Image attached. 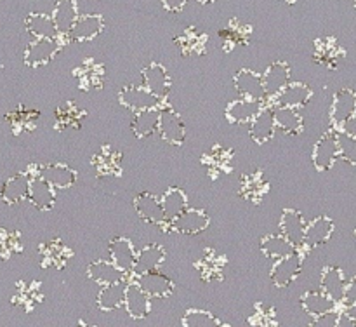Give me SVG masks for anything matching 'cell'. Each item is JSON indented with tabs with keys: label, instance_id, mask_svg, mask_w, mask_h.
Returning a JSON list of instances; mask_svg holds the SVG:
<instances>
[{
	"label": "cell",
	"instance_id": "1",
	"mask_svg": "<svg viewBox=\"0 0 356 327\" xmlns=\"http://www.w3.org/2000/svg\"><path fill=\"white\" fill-rule=\"evenodd\" d=\"M339 159V148H337V132H325L316 141L313 150V164L320 173H327L334 167L336 160Z\"/></svg>",
	"mask_w": 356,
	"mask_h": 327
},
{
	"label": "cell",
	"instance_id": "2",
	"mask_svg": "<svg viewBox=\"0 0 356 327\" xmlns=\"http://www.w3.org/2000/svg\"><path fill=\"white\" fill-rule=\"evenodd\" d=\"M59 51L58 38H35L30 42L24 51V63L28 66H42L47 65L49 61L54 59V56Z\"/></svg>",
	"mask_w": 356,
	"mask_h": 327
},
{
	"label": "cell",
	"instance_id": "3",
	"mask_svg": "<svg viewBox=\"0 0 356 327\" xmlns=\"http://www.w3.org/2000/svg\"><path fill=\"white\" fill-rule=\"evenodd\" d=\"M134 284H138L149 298H167L174 289L172 280L159 270L136 275Z\"/></svg>",
	"mask_w": 356,
	"mask_h": 327
},
{
	"label": "cell",
	"instance_id": "4",
	"mask_svg": "<svg viewBox=\"0 0 356 327\" xmlns=\"http://www.w3.org/2000/svg\"><path fill=\"white\" fill-rule=\"evenodd\" d=\"M356 115V93L351 89H341L336 93L330 106V120L336 127H343L351 117Z\"/></svg>",
	"mask_w": 356,
	"mask_h": 327
},
{
	"label": "cell",
	"instance_id": "5",
	"mask_svg": "<svg viewBox=\"0 0 356 327\" xmlns=\"http://www.w3.org/2000/svg\"><path fill=\"white\" fill-rule=\"evenodd\" d=\"M160 97H156L155 94L149 93L146 87H125L120 93V103L125 108L132 111H143V110H152V108H159Z\"/></svg>",
	"mask_w": 356,
	"mask_h": 327
},
{
	"label": "cell",
	"instance_id": "6",
	"mask_svg": "<svg viewBox=\"0 0 356 327\" xmlns=\"http://www.w3.org/2000/svg\"><path fill=\"white\" fill-rule=\"evenodd\" d=\"M302 270V257L298 253L292 256L284 257V260L275 261L271 268V280L277 287H287L298 278V275Z\"/></svg>",
	"mask_w": 356,
	"mask_h": 327
},
{
	"label": "cell",
	"instance_id": "7",
	"mask_svg": "<svg viewBox=\"0 0 356 327\" xmlns=\"http://www.w3.org/2000/svg\"><path fill=\"white\" fill-rule=\"evenodd\" d=\"M159 132L167 143L170 145H181L186 138V129H184L183 120L172 108H163L160 110Z\"/></svg>",
	"mask_w": 356,
	"mask_h": 327
},
{
	"label": "cell",
	"instance_id": "8",
	"mask_svg": "<svg viewBox=\"0 0 356 327\" xmlns=\"http://www.w3.org/2000/svg\"><path fill=\"white\" fill-rule=\"evenodd\" d=\"M209 226V216L205 211L200 209L188 207L186 211L181 212L176 219L170 221V228L174 232L186 233V235H195V233L204 232Z\"/></svg>",
	"mask_w": 356,
	"mask_h": 327
},
{
	"label": "cell",
	"instance_id": "9",
	"mask_svg": "<svg viewBox=\"0 0 356 327\" xmlns=\"http://www.w3.org/2000/svg\"><path fill=\"white\" fill-rule=\"evenodd\" d=\"M104 30V19L99 14H80L68 37L75 42H89Z\"/></svg>",
	"mask_w": 356,
	"mask_h": 327
},
{
	"label": "cell",
	"instance_id": "10",
	"mask_svg": "<svg viewBox=\"0 0 356 327\" xmlns=\"http://www.w3.org/2000/svg\"><path fill=\"white\" fill-rule=\"evenodd\" d=\"M235 87L236 90L245 97V99L263 101V97L266 96V93H264V86H263V77L249 68H242L238 73H236Z\"/></svg>",
	"mask_w": 356,
	"mask_h": 327
},
{
	"label": "cell",
	"instance_id": "11",
	"mask_svg": "<svg viewBox=\"0 0 356 327\" xmlns=\"http://www.w3.org/2000/svg\"><path fill=\"white\" fill-rule=\"evenodd\" d=\"M280 232L296 247L302 246L305 244L306 221L301 212L296 211V209H285L280 219Z\"/></svg>",
	"mask_w": 356,
	"mask_h": 327
},
{
	"label": "cell",
	"instance_id": "12",
	"mask_svg": "<svg viewBox=\"0 0 356 327\" xmlns=\"http://www.w3.org/2000/svg\"><path fill=\"white\" fill-rule=\"evenodd\" d=\"M136 254L138 253L134 250L131 240L124 237H118L110 244V261L124 273H134Z\"/></svg>",
	"mask_w": 356,
	"mask_h": 327
},
{
	"label": "cell",
	"instance_id": "13",
	"mask_svg": "<svg viewBox=\"0 0 356 327\" xmlns=\"http://www.w3.org/2000/svg\"><path fill=\"white\" fill-rule=\"evenodd\" d=\"M80 10L79 3L75 0H58L52 9V21H54V26L58 30L59 35H66L72 31L73 24L79 19Z\"/></svg>",
	"mask_w": 356,
	"mask_h": 327
},
{
	"label": "cell",
	"instance_id": "14",
	"mask_svg": "<svg viewBox=\"0 0 356 327\" xmlns=\"http://www.w3.org/2000/svg\"><path fill=\"white\" fill-rule=\"evenodd\" d=\"M291 83V68L287 63L278 61L268 66L263 75V86L266 96H277L278 93L285 89Z\"/></svg>",
	"mask_w": 356,
	"mask_h": 327
},
{
	"label": "cell",
	"instance_id": "15",
	"mask_svg": "<svg viewBox=\"0 0 356 327\" xmlns=\"http://www.w3.org/2000/svg\"><path fill=\"white\" fill-rule=\"evenodd\" d=\"M38 176L44 177L54 190H65L76 181V173L66 164H47L38 169Z\"/></svg>",
	"mask_w": 356,
	"mask_h": 327
},
{
	"label": "cell",
	"instance_id": "16",
	"mask_svg": "<svg viewBox=\"0 0 356 327\" xmlns=\"http://www.w3.org/2000/svg\"><path fill=\"white\" fill-rule=\"evenodd\" d=\"M124 306L132 319H145L152 310V298L138 284H129L125 287Z\"/></svg>",
	"mask_w": 356,
	"mask_h": 327
},
{
	"label": "cell",
	"instance_id": "17",
	"mask_svg": "<svg viewBox=\"0 0 356 327\" xmlns=\"http://www.w3.org/2000/svg\"><path fill=\"white\" fill-rule=\"evenodd\" d=\"M134 207L136 212H138L145 221L155 223V225H162V223L167 221L162 209V200H160L156 195L143 191V193H139L138 197H136Z\"/></svg>",
	"mask_w": 356,
	"mask_h": 327
},
{
	"label": "cell",
	"instance_id": "18",
	"mask_svg": "<svg viewBox=\"0 0 356 327\" xmlns=\"http://www.w3.org/2000/svg\"><path fill=\"white\" fill-rule=\"evenodd\" d=\"M143 79H145V87L156 97L163 99L169 94L170 79L167 70L159 63H152L143 70Z\"/></svg>",
	"mask_w": 356,
	"mask_h": 327
},
{
	"label": "cell",
	"instance_id": "19",
	"mask_svg": "<svg viewBox=\"0 0 356 327\" xmlns=\"http://www.w3.org/2000/svg\"><path fill=\"white\" fill-rule=\"evenodd\" d=\"M28 200L35 205L37 209H42V211H47V209H52L56 200L54 188L37 174V176L30 177V188H28Z\"/></svg>",
	"mask_w": 356,
	"mask_h": 327
},
{
	"label": "cell",
	"instance_id": "20",
	"mask_svg": "<svg viewBox=\"0 0 356 327\" xmlns=\"http://www.w3.org/2000/svg\"><path fill=\"white\" fill-rule=\"evenodd\" d=\"M334 233V221L327 216L313 219L312 223L306 225L305 232V246L308 247H320L330 240Z\"/></svg>",
	"mask_w": 356,
	"mask_h": 327
},
{
	"label": "cell",
	"instance_id": "21",
	"mask_svg": "<svg viewBox=\"0 0 356 327\" xmlns=\"http://www.w3.org/2000/svg\"><path fill=\"white\" fill-rule=\"evenodd\" d=\"M344 289H346V278L343 270L337 266H327L320 280V291L325 292L336 303H341L344 299Z\"/></svg>",
	"mask_w": 356,
	"mask_h": 327
},
{
	"label": "cell",
	"instance_id": "22",
	"mask_svg": "<svg viewBox=\"0 0 356 327\" xmlns=\"http://www.w3.org/2000/svg\"><path fill=\"white\" fill-rule=\"evenodd\" d=\"M261 110H263L261 101L242 97V99H236L228 104V108H226V117H228V120L232 124H247V122L250 124Z\"/></svg>",
	"mask_w": 356,
	"mask_h": 327
},
{
	"label": "cell",
	"instance_id": "23",
	"mask_svg": "<svg viewBox=\"0 0 356 327\" xmlns=\"http://www.w3.org/2000/svg\"><path fill=\"white\" fill-rule=\"evenodd\" d=\"M312 89L306 83L291 82L282 93L275 96L277 106H289V108H301L312 99Z\"/></svg>",
	"mask_w": 356,
	"mask_h": 327
},
{
	"label": "cell",
	"instance_id": "24",
	"mask_svg": "<svg viewBox=\"0 0 356 327\" xmlns=\"http://www.w3.org/2000/svg\"><path fill=\"white\" fill-rule=\"evenodd\" d=\"M165 260V250L160 247L159 244H149V246L143 247L138 254H136V264L134 273H146V271L159 270L160 264Z\"/></svg>",
	"mask_w": 356,
	"mask_h": 327
},
{
	"label": "cell",
	"instance_id": "25",
	"mask_svg": "<svg viewBox=\"0 0 356 327\" xmlns=\"http://www.w3.org/2000/svg\"><path fill=\"white\" fill-rule=\"evenodd\" d=\"M89 277L94 282L101 285H110V284H118V282H124L125 273L122 270H118L111 261L99 260L94 261L89 264V270H87Z\"/></svg>",
	"mask_w": 356,
	"mask_h": 327
},
{
	"label": "cell",
	"instance_id": "26",
	"mask_svg": "<svg viewBox=\"0 0 356 327\" xmlns=\"http://www.w3.org/2000/svg\"><path fill=\"white\" fill-rule=\"evenodd\" d=\"M275 131H277V125H275V117L271 108H263L254 117V120L250 122V136L257 143L270 141L273 138Z\"/></svg>",
	"mask_w": 356,
	"mask_h": 327
},
{
	"label": "cell",
	"instance_id": "27",
	"mask_svg": "<svg viewBox=\"0 0 356 327\" xmlns=\"http://www.w3.org/2000/svg\"><path fill=\"white\" fill-rule=\"evenodd\" d=\"M261 250L264 253V256H268L270 260H284V257L292 256V254L298 253V247L292 242H289L284 235H266L261 240Z\"/></svg>",
	"mask_w": 356,
	"mask_h": 327
},
{
	"label": "cell",
	"instance_id": "28",
	"mask_svg": "<svg viewBox=\"0 0 356 327\" xmlns=\"http://www.w3.org/2000/svg\"><path fill=\"white\" fill-rule=\"evenodd\" d=\"M28 188H30V176L28 174H16L9 177L2 186V198L7 204H19L28 198Z\"/></svg>",
	"mask_w": 356,
	"mask_h": 327
},
{
	"label": "cell",
	"instance_id": "29",
	"mask_svg": "<svg viewBox=\"0 0 356 327\" xmlns=\"http://www.w3.org/2000/svg\"><path fill=\"white\" fill-rule=\"evenodd\" d=\"M275 125L285 134H299L302 131V117L298 111V108L289 106H277L273 110Z\"/></svg>",
	"mask_w": 356,
	"mask_h": 327
},
{
	"label": "cell",
	"instance_id": "30",
	"mask_svg": "<svg viewBox=\"0 0 356 327\" xmlns=\"http://www.w3.org/2000/svg\"><path fill=\"white\" fill-rule=\"evenodd\" d=\"M301 305L308 315L318 317V315H323V313L334 312L337 303L334 301V299H330L325 292L308 291L305 296H302Z\"/></svg>",
	"mask_w": 356,
	"mask_h": 327
},
{
	"label": "cell",
	"instance_id": "31",
	"mask_svg": "<svg viewBox=\"0 0 356 327\" xmlns=\"http://www.w3.org/2000/svg\"><path fill=\"white\" fill-rule=\"evenodd\" d=\"M26 30L35 38H52L54 40V38L59 37L52 17L42 13H31L26 17Z\"/></svg>",
	"mask_w": 356,
	"mask_h": 327
},
{
	"label": "cell",
	"instance_id": "32",
	"mask_svg": "<svg viewBox=\"0 0 356 327\" xmlns=\"http://www.w3.org/2000/svg\"><path fill=\"white\" fill-rule=\"evenodd\" d=\"M125 287L127 285L124 282H118V284H110L103 285V289L97 294V306L104 312H111V310H117L124 305L125 299Z\"/></svg>",
	"mask_w": 356,
	"mask_h": 327
},
{
	"label": "cell",
	"instance_id": "33",
	"mask_svg": "<svg viewBox=\"0 0 356 327\" xmlns=\"http://www.w3.org/2000/svg\"><path fill=\"white\" fill-rule=\"evenodd\" d=\"M160 200H162V209L167 221H172L181 212H184L188 209V197L179 188H170V190H167V193Z\"/></svg>",
	"mask_w": 356,
	"mask_h": 327
},
{
	"label": "cell",
	"instance_id": "34",
	"mask_svg": "<svg viewBox=\"0 0 356 327\" xmlns=\"http://www.w3.org/2000/svg\"><path fill=\"white\" fill-rule=\"evenodd\" d=\"M159 122H160V110L159 108H152V110H143L134 115L132 120V131L139 138L145 136H152L153 132L159 131Z\"/></svg>",
	"mask_w": 356,
	"mask_h": 327
},
{
	"label": "cell",
	"instance_id": "35",
	"mask_svg": "<svg viewBox=\"0 0 356 327\" xmlns=\"http://www.w3.org/2000/svg\"><path fill=\"white\" fill-rule=\"evenodd\" d=\"M315 49V58L325 65H336L339 56H343V51H341L336 38H320V40H316Z\"/></svg>",
	"mask_w": 356,
	"mask_h": 327
},
{
	"label": "cell",
	"instance_id": "36",
	"mask_svg": "<svg viewBox=\"0 0 356 327\" xmlns=\"http://www.w3.org/2000/svg\"><path fill=\"white\" fill-rule=\"evenodd\" d=\"M183 327H219V320L205 310H188L183 317Z\"/></svg>",
	"mask_w": 356,
	"mask_h": 327
},
{
	"label": "cell",
	"instance_id": "37",
	"mask_svg": "<svg viewBox=\"0 0 356 327\" xmlns=\"http://www.w3.org/2000/svg\"><path fill=\"white\" fill-rule=\"evenodd\" d=\"M337 148L344 162L356 166V138L343 131H337Z\"/></svg>",
	"mask_w": 356,
	"mask_h": 327
},
{
	"label": "cell",
	"instance_id": "38",
	"mask_svg": "<svg viewBox=\"0 0 356 327\" xmlns=\"http://www.w3.org/2000/svg\"><path fill=\"white\" fill-rule=\"evenodd\" d=\"M337 319H339V313L334 310V312L323 313V315L313 317V320L309 322L308 327H336Z\"/></svg>",
	"mask_w": 356,
	"mask_h": 327
},
{
	"label": "cell",
	"instance_id": "39",
	"mask_svg": "<svg viewBox=\"0 0 356 327\" xmlns=\"http://www.w3.org/2000/svg\"><path fill=\"white\" fill-rule=\"evenodd\" d=\"M344 303H346V306H351V305H356V275L351 280L346 282V289H344Z\"/></svg>",
	"mask_w": 356,
	"mask_h": 327
},
{
	"label": "cell",
	"instance_id": "40",
	"mask_svg": "<svg viewBox=\"0 0 356 327\" xmlns=\"http://www.w3.org/2000/svg\"><path fill=\"white\" fill-rule=\"evenodd\" d=\"M162 2L167 10H174V13H176V10H181L184 6H186L188 0H162Z\"/></svg>",
	"mask_w": 356,
	"mask_h": 327
},
{
	"label": "cell",
	"instance_id": "41",
	"mask_svg": "<svg viewBox=\"0 0 356 327\" xmlns=\"http://www.w3.org/2000/svg\"><path fill=\"white\" fill-rule=\"evenodd\" d=\"M336 327H356V322L350 315H348V313H339V319H337Z\"/></svg>",
	"mask_w": 356,
	"mask_h": 327
},
{
	"label": "cell",
	"instance_id": "42",
	"mask_svg": "<svg viewBox=\"0 0 356 327\" xmlns=\"http://www.w3.org/2000/svg\"><path fill=\"white\" fill-rule=\"evenodd\" d=\"M339 131L346 132V134H350V136H353V138H356V115H355V117H351L350 120H348L346 124H344L343 127L339 129Z\"/></svg>",
	"mask_w": 356,
	"mask_h": 327
},
{
	"label": "cell",
	"instance_id": "43",
	"mask_svg": "<svg viewBox=\"0 0 356 327\" xmlns=\"http://www.w3.org/2000/svg\"><path fill=\"white\" fill-rule=\"evenodd\" d=\"M344 313H348V315H350L351 319H353L355 322H356V305H351V306H348V308H346V312H344Z\"/></svg>",
	"mask_w": 356,
	"mask_h": 327
},
{
	"label": "cell",
	"instance_id": "44",
	"mask_svg": "<svg viewBox=\"0 0 356 327\" xmlns=\"http://www.w3.org/2000/svg\"><path fill=\"white\" fill-rule=\"evenodd\" d=\"M198 2H200V3H211V2H214V0H198Z\"/></svg>",
	"mask_w": 356,
	"mask_h": 327
},
{
	"label": "cell",
	"instance_id": "45",
	"mask_svg": "<svg viewBox=\"0 0 356 327\" xmlns=\"http://www.w3.org/2000/svg\"><path fill=\"white\" fill-rule=\"evenodd\" d=\"M355 9H356V0H355Z\"/></svg>",
	"mask_w": 356,
	"mask_h": 327
},
{
	"label": "cell",
	"instance_id": "46",
	"mask_svg": "<svg viewBox=\"0 0 356 327\" xmlns=\"http://www.w3.org/2000/svg\"><path fill=\"white\" fill-rule=\"evenodd\" d=\"M291 2H292V0H291Z\"/></svg>",
	"mask_w": 356,
	"mask_h": 327
}]
</instances>
